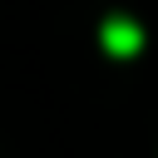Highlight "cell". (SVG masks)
<instances>
[{
	"mask_svg": "<svg viewBox=\"0 0 158 158\" xmlns=\"http://www.w3.org/2000/svg\"><path fill=\"white\" fill-rule=\"evenodd\" d=\"M99 40H104V49H109V54H138V44H143V30H138L133 20H123V15H114V20H104Z\"/></svg>",
	"mask_w": 158,
	"mask_h": 158,
	"instance_id": "1",
	"label": "cell"
}]
</instances>
